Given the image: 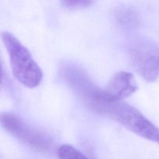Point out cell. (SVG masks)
<instances>
[{
    "mask_svg": "<svg viewBox=\"0 0 159 159\" xmlns=\"http://www.w3.org/2000/svg\"><path fill=\"white\" fill-rule=\"evenodd\" d=\"M90 107L93 112L113 120L138 136L159 144V128L124 100L109 101L101 96Z\"/></svg>",
    "mask_w": 159,
    "mask_h": 159,
    "instance_id": "1",
    "label": "cell"
},
{
    "mask_svg": "<svg viewBox=\"0 0 159 159\" xmlns=\"http://www.w3.org/2000/svg\"><path fill=\"white\" fill-rule=\"evenodd\" d=\"M1 38L9 54L14 78L27 88L38 86L43 79V72L27 48L9 32L1 33Z\"/></svg>",
    "mask_w": 159,
    "mask_h": 159,
    "instance_id": "2",
    "label": "cell"
},
{
    "mask_svg": "<svg viewBox=\"0 0 159 159\" xmlns=\"http://www.w3.org/2000/svg\"><path fill=\"white\" fill-rule=\"evenodd\" d=\"M0 124L9 134L34 150L45 154L51 153L52 151L51 138L26 124L16 115L9 112H2Z\"/></svg>",
    "mask_w": 159,
    "mask_h": 159,
    "instance_id": "3",
    "label": "cell"
},
{
    "mask_svg": "<svg viewBox=\"0 0 159 159\" xmlns=\"http://www.w3.org/2000/svg\"><path fill=\"white\" fill-rule=\"evenodd\" d=\"M130 59L134 71L149 82L159 76V47L149 39H141L130 49Z\"/></svg>",
    "mask_w": 159,
    "mask_h": 159,
    "instance_id": "4",
    "label": "cell"
},
{
    "mask_svg": "<svg viewBox=\"0 0 159 159\" xmlns=\"http://www.w3.org/2000/svg\"><path fill=\"white\" fill-rule=\"evenodd\" d=\"M138 87V84L131 73L121 71L112 76L107 86L102 89V94L107 100H124V99L134 93Z\"/></svg>",
    "mask_w": 159,
    "mask_h": 159,
    "instance_id": "5",
    "label": "cell"
},
{
    "mask_svg": "<svg viewBox=\"0 0 159 159\" xmlns=\"http://www.w3.org/2000/svg\"><path fill=\"white\" fill-rule=\"evenodd\" d=\"M115 18L118 24L124 28H133L138 24L136 15L128 8H119L116 11Z\"/></svg>",
    "mask_w": 159,
    "mask_h": 159,
    "instance_id": "6",
    "label": "cell"
},
{
    "mask_svg": "<svg viewBox=\"0 0 159 159\" xmlns=\"http://www.w3.org/2000/svg\"><path fill=\"white\" fill-rule=\"evenodd\" d=\"M59 159H89L81 152L69 144H63L57 149Z\"/></svg>",
    "mask_w": 159,
    "mask_h": 159,
    "instance_id": "7",
    "label": "cell"
},
{
    "mask_svg": "<svg viewBox=\"0 0 159 159\" xmlns=\"http://www.w3.org/2000/svg\"><path fill=\"white\" fill-rule=\"evenodd\" d=\"M61 2L68 8H83L89 6L92 0H61Z\"/></svg>",
    "mask_w": 159,
    "mask_h": 159,
    "instance_id": "8",
    "label": "cell"
},
{
    "mask_svg": "<svg viewBox=\"0 0 159 159\" xmlns=\"http://www.w3.org/2000/svg\"><path fill=\"white\" fill-rule=\"evenodd\" d=\"M1 76H2V69H1V65H0V82H1Z\"/></svg>",
    "mask_w": 159,
    "mask_h": 159,
    "instance_id": "9",
    "label": "cell"
}]
</instances>
